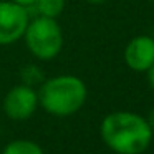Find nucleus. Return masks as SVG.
Instances as JSON below:
<instances>
[{
  "mask_svg": "<svg viewBox=\"0 0 154 154\" xmlns=\"http://www.w3.org/2000/svg\"><path fill=\"white\" fill-rule=\"evenodd\" d=\"M101 139L118 154H141L149 147L152 128L146 118L131 111H116L101 121Z\"/></svg>",
  "mask_w": 154,
  "mask_h": 154,
  "instance_id": "f257e3e1",
  "label": "nucleus"
},
{
  "mask_svg": "<svg viewBox=\"0 0 154 154\" xmlns=\"http://www.w3.org/2000/svg\"><path fill=\"white\" fill-rule=\"evenodd\" d=\"M86 86L76 76L61 75L47 80L38 91V103L53 116L75 114L86 100Z\"/></svg>",
  "mask_w": 154,
  "mask_h": 154,
  "instance_id": "f03ea898",
  "label": "nucleus"
},
{
  "mask_svg": "<svg viewBox=\"0 0 154 154\" xmlns=\"http://www.w3.org/2000/svg\"><path fill=\"white\" fill-rule=\"evenodd\" d=\"M23 37L28 50L38 60H51L60 53L63 47V33L55 18H35L28 23Z\"/></svg>",
  "mask_w": 154,
  "mask_h": 154,
  "instance_id": "7ed1b4c3",
  "label": "nucleus"
},
{
  "mask_svg": "<svg viewBox=\"0 0 154 154\" xmlns=\"http://www.w3.org/2000/svg\"><path fill=\"white\" fill-rule=\"evenodd\" d=\"M28 23L27 7L15 2H0V45H10L22 38Z\"/></svg>",
  "mask_w": 154,
  "mask_h": 154,
  "instance_id": "20e7f679",
  "label": "nucleus"
},
{
  "mask_svg": "<svg viewBox=\"0 0 154 154\" xmlns=\"http://www.w3.org/2000/svg\"><path fill=\"white\" fill-rule=\"evenodd\" d=\"M38 106V93L30 85L14 86L4 98V111L10 119H27Z\"/></svg>",
  "mask_w": 154,
  "mask_h": 154,
  "instance_id": "39448f33",
  "label": "nucleus"
},
{
  "mask_svg": "<svg viewBox=\"0 0 154 154\" xmlns=\"http://www.w3.org/2000/svg\"><path fill=\"white\" fill-rule=\"evenodd\" d=\"M124 61L134 71H147L154 63V38L141 35L129 40L124 48Z\"/></svg>",
  "mask_w": 154,
  "mask_h": 154,
  "instance_id": "423d86ee",
  "label": "nucleus"
},
{
  "mask_svg": "<svg viewBox=\"0 0 154 154\" xmlns=\"http://www.w3.org/2000/svg\"><path fill=\"white\" fill-rule=\"evenodd\" d=\"M2 154H43V149L33 141L15 139L5 146Z\"/></svg>",
  "mask_w": 154,
  "mask_h": 154,
  "instance_id": "0eeeda50",
  "label": "nucleus"
},
{
  "mask_svg": "<svg viewBox=\"0 0 154 154\" xmlns=\"http://www.w3.org/2000/svg\"><path fill=\"white\" fill-rule=\"evenodd\" d=\"M35 7L40 17L57 18L65 8V0H37Z\"/></svg>",
  "mask_w": 154,
  "mask_h": 154,
  "instance_id": "6e6552de",
  "label": "nucleus"
},
{
  "mask_svg": "<svg viewBox=\"0 0 154 154\" xmlns=\"http://www.w3.org/2000/svg\"><path fill=\"white\" fill-rule=\"evenodd\" d=\"M147 80H149V85H151V88L154 90V63H152V66L147 70Z\"/></svg>",
  "mask_w": 154,
  "mask_h": 154,
  "instance_id": "1a4fd4ad",
  "label": "nucleus"
},
{
  "mask_svg": "<svg viewBox=\"0 0 154 154\" xmlns=\"http://www.w3.org/2000/svg\"><path fill=\"white\" fill-rule=\"evenodd\" d=\"M12 2L22 5V7H30V5H35V2H37V0H12Z\"/></svg>",
  "mask_w": 154,
  "mask_h": 154,
  "instance_id": "9d476101",
  "label": "nucleus"
},
{
  "mask_svg": "<svg viewBox=\"0 0 154 154\" xmlns=\"http://www.w3.org/2000/svg\"><path fill=\"white\" fill-rule=\"evenodd\" d=\"M147 123H149V126L152 128V131H154V108L149 111V116H147Z\"/></svg>",
  "mask_w": 154,
  "mask_h": 154,
  "instance_id": "9b49d317",
  "label": "nucleus"
},
{
  "mask_svg": "<svg viewBox=\"0 0 154 154\" xmlns=\"http://www.w3.org/2000/svg\"><path fill=\"white\" fill-rule=\"evenodd\" d=\"M86 2H90V4H93V5H100V4H104L106 0H86Z\"/></svg>",
  "mask_w": 154,
  "mask_h": 154,
  "instance_id": "f8f14e48",
  "label": "nucleus"
},
{
  "mask_svg": "<svg viewBox=\"0 0 154 154\" xmlns=\"http://www.w3.org/2000/svg\"><path fill=\"white\" fill-rule=\"evenodd\" d=\"M152 2H154V0H152Z\"/></svg>",
  "mask_w": 154,
  "mask_h": 154,
  "instance_id": "ddd939ff",
  "label": "nucleus"
}]
</instances>
